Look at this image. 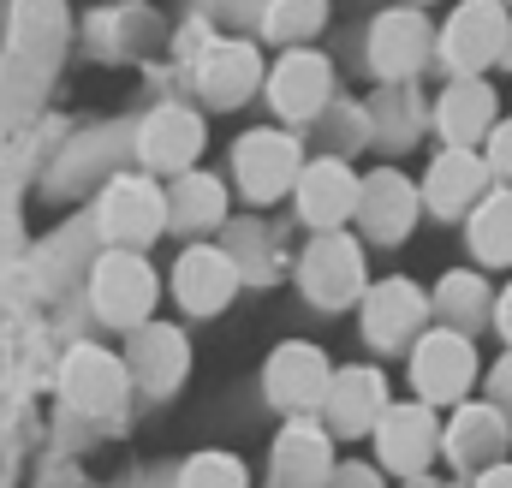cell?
Here are the masks:
<instances>
[{
	"label": "cell",
	"instance_id": "6da1fadb",
	"mask_svg": "<svg viewBox=\"0 0 512 488\" xmlns=\"http://www.w3.org/2000/svg\"><path fill=\"white\" fill-rule=\"evenodd\" d=\"M512 30V6L507 0H459L447 12V24L435 30V60L453 78H483L489 66H501Z\"/></svg>",
	"mask_w": 512,
	"mask_h": 488
},
{
	"label": "cell",
	"instance_id": "7a4b0ae2",
	"mask_svg": "<svg viewBox=\"0 0 512 488\" xmlns=\"http://www.w3.org/2000/svg\"><path fill=\"white\" fill-rule=\"evenodd\" d=\"M161 298V280L155 268L143 262V250H126V244H108L90 268V310L108 322V328H143L149 310Z\"/></svg>",
	"mask_w": 512,
	"mask_h": 488
},
{
	"label": "cell",
	"instance_id": "3957f363",
	"mask_svg": "<svg viewBox=\"0 0 512 488\" xmlns=\"http://www.w3.org/2000/svg\"><path fill=\"white\" fill-rule=\"evenodd\" d=\"M298 292L316 304V310H352L364 292H370V274H364V244L340 227L316 233L298 256Z\"/></svg>",
	"mask_w": 512,
	"mask_h": 488
},
{
	"label": "cell",
	"instance_id": "277c9868",
	"mask_svg": "<svg viewBox=\"0 0 512 488\" xmlns=\"http://www.w3.org/2000/svg\"><path fill=\"white\" fill-rule=\"evenodd\" d=\"M96 233L126 250L155 244L167 233V185H155V173H114L96 197Z\"/></svg>",
	"mask_w": 512,
	"mask_h": 488
},
{
	"label": "cell",
	"instance_id": "5b68a950",
	"mask_svg": "<svg viewBox=\"0 0 512 488\" xmlns=\"http://www.w3.org/2000/svg\"><path fill=\"white\" fill-rule=\"evenodd\" d=\"M298 173H304V149L280 125H256V131H245L233 143V185H239V197L256 203V209L262 203H280L298 185Z\"/></svg>",
	"mask_w": 512,
	"mask_h": 488
},
{
	"label": "cell",
	"instance_id": "8992f818",
	"mask_svg": "<svg viewBox=\"0 0 512 488\" xmlns=\"http://www.w3.org/2000/svg\"><path fill=\"white\" fill-rule=\"evenodd\" d=\"M262 96H268V108L286 125L322 120L328 102H334V60L322 48H310V42L304 48H280V60L262 78Z\"/></svg>",
	"mask_w": 512,
	"mask_h": 488
},
{
	"label": "cell",
	"instance_id": "52a82bcc",
	"mask_svg": "<svg viewBox=\"0 0 512 488\" xmlns=\"http://www.w3.org/2000/svg\"><path fill=\"white\" fill-rule=\"evenodd\" d=\"M364 60L382 84H411L429 60H435V24L429 12L411 0V6H387L376 12L370 36H364Z\"/></svg>",
	"mask_w": 512,
	"mask_h": 488
},
{
	"label": "cell",
	"instance_id": "ba28073f",
	"mask_svg": "<svg viewBox=\"0 0 512 488\" xmlns=\"http://www.w3.org/2000/svg\"><path fill=\"white\" fill-rule=\"evenodd\" d=\"M477 381V346L459 328H423L411 340V387L423 405H459Z\"/></svg>",
	"mask_w": 512,
	"mask_h": 488
},
{
	"label": "cell",
	"instance_id": "9c48e42d",
	"mask_svg": "<svg viewBox=\"0 0 512 488\" xmlns=\"http://www.w3.org/2000/svg\"><path fill=\"white\" fill-rule=\"evenodd\" d=\"M423 209L429 215H441V221H465L489 191H495V173H489V161H483V149H471V143H447L435 161H429V173H423Z\"/></svg>",
	"mask_w": 512,
	"mask_h": 488
},
{
	"label": "cell",
	"instance_id": "30bf717a",
	"mask_svg": "<svg viewBox=\"0 0 512 488\" xmlns=\"http://www.w3.org/2000/svg\"><path fill=\"white\" fill-rule=\"evenodd\" d=\"M245 286V268L221 244H185L173 262V298L185 316H221Z\"/></svg>",
	"mask_w": 512,
	"mask_h": 488
},
{
	"label": "cell",
	"instance_id": "8fae6325",
	"mask_svg": "<svg viewBox=\"0 0 512 488\" xmlns=\"http://www.w3.org/2000/svg\"><path fill=\"white\" fill-rule=\"evenodd\" d=\"M203 143H209V125L185 102H161V108H149L137 120V161H143V173H167L173 179V173L197 167Z\"/></svg>",
	"mask_w": 512,
	"mask_h": 488
},
{
	"label": "cell",
	"instance_id": "7c38bea8",
	"mask_svg": "<svg viewBox=\"0 0 512 488\" xmlns=\"http://www.w3.org/2000/svg\"><path fill=\"white\" fill-rule=\"evenodd\" d=\"M358 316H364V340H370L376 352H411V340H417L423 322H429V298H423L417 280L387 274V280H376V286L358 298Z\"/></svg>",
	"mask_w": 512,
	"mask_h": 488
},
{
	"label": "cell",
	"instance_id": "4fadbf2b",
	"mask_svg": "<svg viewBox=\"0 0 512 488\" xmlns=\"http://www.w3.org/2000/svg\"><path fill=\"white\" fill-rule=\"evenodd\" d=\"M328 381H334V369H328V358H322V346H310V340H286V346H274L268 364H262L268 405H274V411H292V417L322 411Z\"/></svg>",
	"mask_w": 512,
	"mask_h": 488
},
{
	"label": "cell",
	"instance_id": "5bb4252c",
	"mask_svg": "<svg viewBox=\"0 0 512 488\" xmlns=\"http://www.w3.org/2000/svg\"><path fill=\"white\" fill-rule=\"evenodd\" d=\"M191 78H197V90H203L209 108H245L256 90H262L268 66H262V48L256 42H245V36H215V42H203Z\"/></svg>",
	"mask_w": 512,
	"mask_h": 488
},
{
	"label": "cell",
	"instance_id": "9a60e30c",
	"mask_svg": "<svg viewBox=\"0 0 512 488\" xmlns=\"http://www.w3.org/2000/svg\"><path fill=\"white\" fill-rule=\"evenodd\" d=\"M60 393L84 417H114L131 393V369L108 346H72L66 364H60Z\"/></svg>",
	"mask_w": 512,
	"mask_h": 488
},
{
	"label": "cell",
	"instance_id": "2e32d148",
	"mask_svg": "<svg viewBox=\"0 0 512 488\" xmlns=\"http://www.w3.org/2000/svg\"><path fill=\"white\" fill-rule=\"evenodd\" d=\"M423 215V191L399 173V167H376L364 173V191H358V233L370 244H405V233L417 227Z\"/></svg>",
	"mask_w": 512,
	"mask_h": 488
},
{
	"label": "cell",
	"instance_id": "e0dca14e",
	"mask_svg": "<svg viewBox=\"0 0 512 488\" xmlns=\"http://www.w3.org/2000/svg\"><path fill=\"white\" fill-rule=\"evenodd\" d=\"M376 453H382L387 471H399V477H423V471H429V459L441 453L435 405H423V399L387 405L382 423H376Z\"/></svg>",
	"mask_w": 512,
	"mask_h": 488
},
{
	"label": "cell",
	"instance_id": "ac0fdd59",
	"mask_svg": "<svg viewBox=\"0 0 512 488\" xmlns=\"http://www.w3.org/2000/svg\"><path fill=\"white\" fill-rule=\"evenodd\" d=\"M358 191H364V179H358L352 161H340V155H316V161H304V173H298V185H292L298 215H304L316 233L346 227V221L358 215Z\"/></svg>",
	"mask_w": 512,
	"mask_h": 488
},
{
	"label": "cell",
	"instance_id": "d6986e66",
	"mask_svg": "<svg viewBox=\"0 0 512 488\" xmlns=\"http://www.w3.org/2000/svg\"><path fill=\"white\" fill-rule=\"evenodd\" d=\"M268 477H274V488H328V477H334V429L310 423V417H292L274 435Z\"/></svg>",
	"mask_w": 512,
	"mask_h": 488
},
{
	"label": "cell",
	"instance_id": "ffe728a7",
	"mask_svg": "<svg viewBox=\"0 0 512 488\" xmlns=\"http://www.w3.org/2000/svg\"><path fill=\"white\" fill-rule=\"evenodd\" d=\"M126 369L143 393L167 399V393L191 375V340H185V328H173V322H143V328H131Z\"/></svg>",
	"mask_w": 512,
	"mask_h": 488
},
{
	"label": "cell",
	"instance_id": "44dd1931",
	"mask_svg": "<svg viewBox=\"0 0 512 488\" xmlns=\"http://www.w3.org/2000/svg\"><path fill=\"white\" fill-rule=\"evenodd\" d=\"M507 441H512V417L495 399H489V405H465V399H459L453 423L441 429V447H447V459H453L459 471H489V465H501Z\"/></svg>",
	"mask_w": 512,
	"mask_h": 488
},
{
	"label": "cell",
	"instance_id": "7402d4cb",
	"mask_svg": "<svg viewBox=\"0 0 512 488\" xmlns=\"http://www.w3.org/2000/svg\"><path fill=\"white\" fill-rule=\"evenodd\" d=\"M393 405L387 399V375L370 364H352V369H334L328 381V399H322V417L334 435H370L382 423V411Z\"/></svg>",
	"mask_w": 512,
	"mask_h": 488
},
{
	"label": "cell",
	"instance_id": "603a6c76",
	"mask_svg": "<svg viewBox=\"0 0 512 488\" xmlns=\"http://www.w3.org/2000/svg\"><path fill=\"white\" fill-rule=\"evenodd\" d=\"M501 120V96L489 78H447V90L435 96V131L447 143H483Z\"/></svg>",
	"mask_w": 512,
	"mask_h": 488
},
{
	"label": "cell",
	"instance_id": "cb8c5ba5",
	"mask_svg": "<svg viewBox=\"0 0 512 488\" xmlns=\"http://www.w3.org/2000/svg\"><path fill=\"white\" fill-rule=\"evenodd\" d=\"M227 185L215 179V173H197V167H185V173H173V185H167V227H179V233H215L221 221H227Z\"/></svg>",
	"mask_w": 512,
	"mask_h": 488
},
{
	"label": "cell",
	"instance_id": "d4e9b609",
	"mask_svg": "<svg viewBox=\"0 0 512 488\" xmlns=\"http://www.w3.org/2000/svg\"><path fill=\"white\" fill-rule=\"evenodd\" d=\"M429 310L441 316V328H459V334H471V328L495 322V286H489L477 268H453V274H441V286H435Z\"/></svg>",
	"mask_w": 512,
	"mask_h": 488
},
{
	"label": "cell",
	"instance_id": "484cf974",
	"mask_svg": "<svg viewBox=\"0 0 512 488\" xmlns=\"http://www.w3.org/2000/svg\"><path fill=\"white\" fill-rule=\"evenodd\" d=\"M465 244L483 268H512V185H495L465 215Z\"/></svg>",
	"mask_w": 512,
	"mask_h": 488
},
{
	"label": "cell",
	"instance_id": "4316f807",
	"mask_svg": "<svg viewBox=\"0 0 512 488\" xmlns=\"http://www.w3.org/2000/svg\"><path fill=\"white\" fill-rule=\"evenodd\" d=\"M262 42H280V48H304L328 30V0H262V18H256Z\"/></svg>",
	"mask_w": 512,
	"mask_h": 488
},
{
	"label": "cell",
	"instance_id": "83f0119b",
	"mask_svg": "<svg viewBox=\"0 0 512 488\" xmlns=\"http://www.w3.org/2000/svg\"><path fill=\"white\" fill-rule=\"evenodd\" d=\"M179 488H245V465L233 453H197V459H185Z\"/></svg>",
	"mask_w": 512,
	"mask_h": 488
},
{
	"label": "cell",
	"instance_id": "f1b7e54d",
	"mask_svg": "<svg viewBox=\"0 0 512 488\" xmlns=\"http://www.w3.org/2000/svg\"><path fill=\"white\" fill-rule=\"evenodd\" d=\"M483 161H489L495 185H512V120H495V131L483 137Z\"/></svg>",
	"mask_w": 512,
	"mask_h": 488
},
{
	"label": "cell",
	"instance_id": "f546056e",
	"mask_svg": "<svg viewBox=\"0 0 512 488\" xmlns=\"http://www.w3.org/2000/svg\"><path fill=\"white\" fill-rule=\"evenodd\" d=\"M489 399H495V405L512 417V352H507L495 369H489Z\"/></svg>",
	"mask_w": 512,
	"mask_h": 488
},
{
	"label": "cell",
	"instance_id": "4dcf8cb0",
	"mask_svg": "<svg viewBox=\"0 0 512 488\" xmlns=\"http://www.w3.org/2000/svg\"><path fill=\"white\" fill-rule=\"evenodd\" d=\"M328 488H382V477H376L370 465H334Z\"/></svg>",
	"mask_w": 512,
	"mask_h": 488
},
{
	"label": "cell",
	"instance_id": "1f68e13d",
	"mask_svg": "<svg viewBox=\"0 0 512 488\" xmlns=\"http://www.w3.org/2000/svg\"><path fill=\"white\" fill-rule=\"evenodd\" d=\"M495 328H501V340L512 346V280H507V292L495 298Z\"/></svg>",
	"mask_w": 512,
	"mask_h": 488
},
{
	"label": "cell",
	"instance_id": "d6a6232c",
	"mask_svg": "<svg viewBox=\"0 0 512 488\" xmlns=\"http://www.w3.org/2000/svg\"><path fill=\"white\" fill-rule=\"evenodd\" d=\"M477 488H512V465H489V471L477 477Z\"/></svg>",
	"mask_w": 512,
	"mask_h": 488
},
{
	"label": "cell",
	"instance_id": "836d02e7",
	"mask_svg": "<svg viewBox=\"0 0 512 488\" xmlns=\"http://www.w3.org/2000/svg\"><path fill=\"white\" fill-rule=\"evenodd\" d=\"M501 66L512 72V30H507V48H501Z\"/></svg>",
	"mask_w": 512,
	"mask_h": 488
},
{
	"label": "cell",
	"instance_id": "e575fe53",
	"mask_svg": "<svg viewBox=\"0 0 512 488\" xmlns=\"http://www.w3.org/2000/svg\"><path fill=\"white\" fill-rule=\"evenodd\" d=\"M411 488H441V483H429V471H423V477H411Z\"/></svg>",
	"mask_w": 512,
	"mask_h": 488
},
{
	"label": "cell",
	"instance_id": "d590c367",
	"mask_svg": "<svg viewBox=\"0 0 512 488\" xmlns=\"http://www.w3.org/2000/svg\"><path fill=\"white\" fill-rule=\"evenodd\" d=\"M417 6H429V0H417Z\"/></svg>",
	"mask_w": 512,
	"mask_h": 488
},
{
	"label": "cell",
	"instance_id": "8d00e7d4",
	"mask_svg": "<svg viewBox=\"0 0 512 488\" xmlns=\"http://www.w3.org/2000/svg\"><path fill=\"white\" fill-rule=\"evenodd\" d=\"M507 6H512V0H507Z\"/></svg>",
	"mask_w": 512,
	"mask_h": 488
}]
</instances>
